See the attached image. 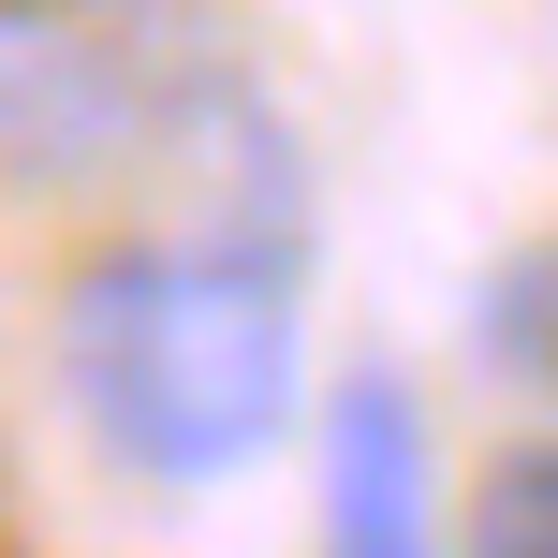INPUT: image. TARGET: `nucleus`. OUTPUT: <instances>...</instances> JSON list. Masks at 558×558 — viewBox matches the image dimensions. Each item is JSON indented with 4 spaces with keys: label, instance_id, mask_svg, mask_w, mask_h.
Returning a JSON list of instances; mask_svg holds the SVG:
<instances>
[{
    "label": "nucleus",
    "instance_id": "obj_2",
    "mask_svg": "<svg viewBox=\"0 0 558 558\" xmlns=\"http://www.w3.org/2000/svg\"><path fill=\"white\" fill-rule=\"evenodd\" d=\"M235 59L192 0H0V177L118 192L206 162Z\"/></svg>",
    "mask_w": 558,
    "mask_h": 558
},
{
    "label": "nucleus",
    "instance_id": "obj_3",
    "mask_svg": "<svg viewBox=\"0 0 558 558\" xmlns=\"http://www.w3.org/2000/svg\"><path fill=\"white\" fill-rule=\"evenodd\" d=\"M426 412L397 383L338 397V441H324V558H441V514H426Z\"/></svg>",
    "mask_w": 558,
    "mask_h": 558
},
{
    "label": "nucleus",
    "instance_id": "obj_5",
    "mask_svg": "<svg viewBox=\"0 0 558 558\" xmlns=\"http://www.w3.org/2000/svg\"><path fill=\"white\" fill-rule=\"evenodd\" d=\"M544 308H558V265L544 251H500V279H485V308H471V338H485V383H514V397H544Z\"/></svg>",
    "mask_w": 558,
    "mask_h": 558
},
{
    "label": "nucleus",
    "instance_id": "obj_1",
    "mask_svg": "<svg viewBox=\"0 0 558 558\" xmlns=\"http://www.w3.org/2000/svg\"><path fill=\"white\" fill-rule=\"evenodd\" d=\"M59 367L147 485H221L294 426V265L265 235L104 251L59 308Z\"/></svg>",
    "mask_w": 558,
    "mask_h": 558
},
{
    "label": "nucleus",
    "instance_id": "obj_4",
    "mask_svg": "<svg viewBox=\"0 0 558 558\" xmlns=\"http://www.w3.org/2000/svg\"><path fill=\"white\" fill-rule=\"evenodd\" d=\"M471 558H558V456L544 441L471 471Z\"/></svg>",
    "mask_w": 558,
    "mask_h": 558
}]
</instances>
